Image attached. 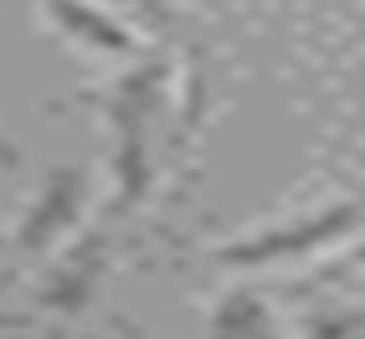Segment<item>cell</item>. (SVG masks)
I'll use <instances>...</instances> for the list:
<instances>
[{
	"mask_svg": "<svg viewBox=\"0 0 365 339\" xmlns=\"http://www.w3.org/2000/svg\"><path fill=\"white\" fill-rule=\"evenodd\" d=\"M206 118V52L190 46L185 52V72H180V144H190V134L201 129Z\"/></svg>",
	"mask_w": 365,
	"mask_h": 339,
	"instance_id": "obj_8",
	"label": "cell"
},
{
	"mask_svg": "<svg viewBox=\"0 0 365 339\" xmlns=\"http://www.w3.org/2000/svg\"><path fill=\"white\" fill-rule=\"evenodd\" d=\"M206 339H283V324L257 288H227L211 308Z\"/></svg>",
	"mask_w": 365,
	"mask_h": 339,
	"instance_id": "obj_6",
	"label": "cell"
},
{
	"mask_svg": "<svg viewBox=\"0 0 365 339\" xmlns=\"http://www.w3.org/2000/svg\"><path fill=\"white\" fill-rule=\"evenodd\" d=\"M103 11H124L139 31H175L180 26V6L175 0H93Z\"/></svg>",
	"mask_w": 365,
	"mask_h": 339,
	"instance_id": "obj_9",
	"label": "cell"
},
{
	"mask_svg": "<svg viewBox=\"0 0 365 339\" xmlns=\"http://www.w3.org/2000/svg\"><path fill=\"white\" fill-rule=\"evenodd\" d=\"M46 21L78 46H93V52H108V57H129L134 52V26H124L113 11L93 6V0H41Z\"/></svg>",
	"mask_w": 365,
	"mask_h": 339,
	"instance_id": "obj_5",
	"label": "cell"
},
{
	"mask_svg": "<svg viewBox=\"0 0 365 339\" xmlns=\"http://www.w3.org/2000/svg\"><path fill=\"white\" fill-rule=\"evenodd\" d=\"M170 93H175V67L165 57L139 62L134 72H124L108 93H103V113H108V129L113 134H150L155 118L170 108Z\"/></svg>",
	"mask_w": 365,
	"mask_h": 339,
	"instance_id": "obj_4",
	"label": "cell"
},
{
	"mask_svg": "<svg viewBox=\"0 0 365 339\" xmlns=\"http://www.w3.org/2000/svg\"><path fill=\"white\" fill-rule=\"evenodd\" d=\"M355 226H360V206L334 201L324 211H309V216H294V221H273V226H257L247 236L222 241L216 262H222V268H278V262H299L309 252L350 241Z\"/></svg>",
	"mask_w": 365,
	"mask_h": 339,
	"instance_id": "obj_1",
	"label": "cell"
},
{
	"mask_svg": "<svg viewBox=\"0 0 365 339\" xmlns=\"http://www.w3.org/2000/svg\"><path fill=\"white\" fill-rule=\"evenodd\" d=\"M0 170H21V144L0 129Z\"/></svg>",
	"mask_w": 365,
	"mask_h": 339,
	"instance_id": "obj_11",
	"label": "cell"
},
{
	"mask_svg": "<svg viewBox=\"0 0 365 339\" xmlns=\"http://www.w3.org/2000/svg\"><path fill=\"white\" fill-rule=\"evenodd\" d=\"M304 339H365L360 308H324V313H309Z\"/></svg>",
	"mask_w": 365,
	"mask_h": 339,
	"instance_id": "obj_10",
	"label": "cell"
},
{
	"mask_svg": "<svg viewBox=\"0 0 365 339\" xmlns=\"http://www.w3.org/2000/svg\"><path fill=\"white\" fill-rule=\"evenodd\" d=\"M93 206V175L83 165H57L52 175L41 180L36 201L26 206V216H21L16 226V252L21 257H41L62 247V241L83 226V216Z\"/></svg>",
	"mask_w": 365,
	"mask_h": 339,
	"instance_id": "obj_2",
	"label": "cell"
},
{
	"mask_svg": "<svg viewBox=\"0 0 365 339\" xmlns=\"http://www.w3.org/2000/svg\"><path fill=\"white\" fill-rule=\"evenodd\" d=\"M113 236L103 226H93V231H72L67 236V247L57 252L52 262V273H46V283L36 288V303L41 308H52L62 313V319H72V313H83L93 298H98V288L103 278L113 273Z\"/></svg>",
	"mask_w": 365,
	"mask_h": 339,
	"instance_id": "obj_3",
	"label": "cell"
},
{
	"mask_svg": "<svg viewBox=\"0 0 365 339\" xmlns=\"http://www.w3.org/2000/svg\"><path fill=\"white\" fill-rule=\"evenodd\" d=\"M155 185V155H150V134H113V211L129 216L144 206Z\"/></svg>",
	"mask_w": 365,
	"mask_h": 339,
	"instance_id": "obj_7",
	"label": "cell"
}]
</instances>
